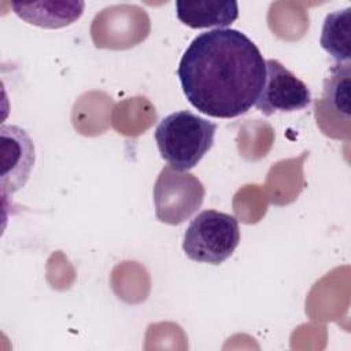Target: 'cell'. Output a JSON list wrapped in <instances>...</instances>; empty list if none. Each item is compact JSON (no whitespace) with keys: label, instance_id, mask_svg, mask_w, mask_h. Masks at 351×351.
I'll return each instance as SVG.
<instances>
[{"label":"cell","instance_id":"277c9868","mask_svg":"<svg viewBox=\"0 0 351 351\" xmlns=\"http://www.w3.org/2000/svg\"><path fill=\"white\" fill-rule=\"evenodd\" d=\"M203 197V184L193 174L170 166L160 170L154 185L156 217L169 225H178L188 219L202 206Z\"/></svg>","mask_w":351,"mask_h":351},{"label":"cell","instance_id":"ba28073f","mask_svg":"<svg viewBox=\"0 0 351 351\" xmlns=\"http://www.w3.org/2000/svg\"><path fill=\"white\" fill-rule=\"evenodd\" d=\"M176 14L180 22L192 29H226L239 16L237 1L197 0L176 1Z\"/></svg>","mask_w":351,"mask_h":351},{"label":"cell","instance_id":"9c48e42d","mask_svg":"<svg viewBox=\"0 0 351 351\" xmlns=\"http://www.w3.org/2000/svg\"><path fill=\"white\" fill-rule=\"evenodd\" d=\"M14 12L30 25L58 29L77 21L84 11V1H12Z\"/></svg>","mask_w":351,"mask_h":351},{"label":"cell","instance_id":"7a4b0ae2","mask_svg":"<svg viewBox=\"0 0 351 351\" xmlns=\"http://www.w3.org/2000/svg\"><path fill=\"white\" fill-rule=\"evenodd\" d=\"M217 125L188 111H176L162 118L155 129L160 156L178 171L193 169L214 144Z\"/></svg>","mask_w":351,"mask_h":351},{"label":"cell","instance_id":"52a82bcc","mask_svg":"<svg viewBox=\"0 0 351 351\" xmlns=\"http://www.w3.org/2000/svg\"><path fill=\"white\" fill-rule=\"evenodd\" d=\"M350 63H336L330 67L329 75L324 81L321 99L315 103L317 123L322 128L329 119L340 118L350 121Z\"/></svg>","mask_w":351,"mask_h":351},{"label":"cell","instance_id":"8992f818","mask_svg":"<svg viewBox=\"0 0 351 351\" xmlns=\"http://www.w3.org/2000/svg\"><path fill=\"white\" fill-rule=\"evenodd\" d=\"M1 192L8 196L19 191L29 180L34 166V144L25 129L15 125L0 128Z\"/></svg>","mask_w":351,"mask_h":351},{"label":"cell","instance_id":"30bf717a","mask_svg":"<svg viewBox=\"0 0 351 351\" xmlns=\"http://www.w3.org/2000/svg\"><path fill=\"white\" fill-rule=\"evenodd\" d=\"M321 47L335 59L336 63H348L351 56V8L337 10L325 16Z\"/></svg>","mask_w":351,"mask_h":351},{"label":"cell","instance_id":"5b68a950","mask_svg":"<svg viewBox=\"0 0 351 351\" xmlns=\"http://www.w3.org/2000/svg\"><path fill=\"white\" fill-rule=\"evenodd\" d=\"M266 74L255 107L266 117L274 112L299 111L310 106L308 86L276 59L265 60Z\"/></svg>","mask_w":351,"mask_h":351},{"label":"cell","instance_id":"6da1fadb","mask_svg":"<svg viewBox=\"0 0 351 351\" xmlns=\"http://www.w3.org/2000/svg\"><path fill=\"white\" fill-rule=\"evenodd\" d=\"M265 74V59L255 43L228 27L196 36L177 69L188 101L214 118H236L255 106Z\"/></svg>","mask_w":351,"mask_h":351},{"label":"cell","instance_id":"3957f363","mask_svg":"<svg viewBox=\"0 0 351 351\" xmlns=\"http://www.w3.org/2000/svg\"><path fill=\"white\" fill-rule=\"evenodd\" d=\"M240 241V229L236 217L217 210L200 211L188 225L182 250L185 255L202 263L221 265Z\"/></svg>","mask_w":351,"mask_h":351}]
</instances>
